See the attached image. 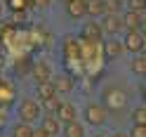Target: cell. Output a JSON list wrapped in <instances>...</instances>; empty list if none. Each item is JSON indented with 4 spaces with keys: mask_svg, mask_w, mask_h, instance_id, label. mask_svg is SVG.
Masks as SVG:
<instances>
[{
    "mask_svg": "<svg viewBox=\"0 0 146 137\" xmlns=\"http://www.w3.org/2000/svg\"><path fill=\"white\" fill-rule=\"evenodd\" d=\"M17 116H19V121H21V123L33 125V123L42 116V106H40L38 99L26 97V99H21V102H19V106H17Z\"/></svg>",
    "mask_w": 146,
    "mask_h": 137,
    "instance_id": "cell-1",
    "label": "cell"
},
{
    "mask_svg": "<svg viewBox=\"0 0 146 137\" xmlns=\"http://www.w3.org/2000/svg\"><path fill=\"white\" fill-rule=\"evenodd\" d=\"M102 104H104L106 111L108 109H123L127 104V97H125L123 90H118V88H106L104 95H102Z\"/></svg>",
    "mask_w": 146,
    "mask_h": 137,
    "instance_id": "cell-2",
    "label": "cell"
},
{
    "mask_svg": "<svg viewBox=\"0 0 146 137\" xmlns=\"http://www.w3.org/2000/svg\"><path fill=\"white\" fill-rule=\"evenodd\" d=\"M108 118V111L104 109V104L99 102H90L85 106V123L87 125H104Z\"/></svg>",
    "mask_w": 146,
    "mask_h": 137,
    "instance_id": "cell-3",
    "label": "cell"
},
{
    "mask_svg": "<svg viewBox=\"0 0 146 137\" xmlns=\"http://www.w3.org/2000/svg\"><path fill=\"white\" fill-rule=\"evenodd\" d=\"M31 76H33V80H35L38 85L52 83V66H50L45 59H38V61L31 64Z\"/></svg>",
    "mask_w": 146,
    "mask_h": 137,
    "instance_id": "cell-4",
    "label": "cell"
},
{
    "mask_svg": "<svg viewBox=\"0 0 146 137\" xmlns=\"http://www.w3.org/2000/svg\"><path fill=\"white\" fill-rule=\"evenodd\" d=\"M99 26H102V33H108V35H115L123 31V19L118 14H104L102 21H99Z\"/></svg>",
    "mask_w": 146,
    "mask_h": 137,
    "instance_id": "cell-5",
    "label": "cell"
},
{
    "mask_svg": "<svg viewBox=\"0 0 146 137\" xmlns=\"http://www.w3.org/2000/svg\"><path fill=\"white\" fill-rule=\"evenodd\" d=\"M102 38H104V33H102V26H99V21H87L85 26H83V40L85 43H102Z\"/></svg>",
    "mask_w": 146,
    "mask_h": 137,
    "instance_id": "cell-6",
    "label": "cell"
},
{
    "mask_svg": "<svg viewBox=\"0 0 146 137\" xmlns=\"http://www.w3.org/2000/svg\"><path fill=\"white\" fill-rule=\"evenodd\" d=\"M54 116L66 125V123H71V121H78V109H76V104H71V102H61Z\"/></svg>",
    "mask_w": 146,
    "mask_h": 137,
    "instance_id": "cell-7",
    "label": "cell"
},
{
    "mask_svg": "<svg viewBox=\"0 0 146 137\" xmlns=\"http://www.w3.org/2000/svg\"><path fill=\"white\" fill-rule=\"evenodd\" d=\"M141 43H144V38H141L139 31H127L125 38H123V47H125L127 52H132V54H139Z\"/></svg>",
    "mask_w": 146,
    "mask_h": 137,
    "instance_id": "cell-8",
    "label": "cell"
},
{
    "mask_svg": "<svg viewBox=\"0 0 146 137\" xmlns=\"http://www.w3.org/2000/svg\"><path fill=\"white\" fill-rule=\"evenodd\" d=\"M40 128H42V130L47 132L50 137H57V135H61L64 123H61L54 114H45V116H42V125H40Z\"/></svg>",
    "mask_w": 146,
    "mask_h": 137,
    "instance_id": "cell-9",
    "label": "cell"
},
{
    "mask_svg": "<svg viewBox=\"0 0 146 137\" xmlns=\"http://www.w3.org/2000/svg\"><path fill=\"white\" fill-rule=\"evenodd\" d=\"M123 52H125V47H123V43H120V40L108 38V40L104 43V59H106V61H113V59H118Z\"/></svg>",
    "mask_w": 146,
    "mask_h": 137,
    "instance_id": "cell-10",
    "label": "cell"
},
{
    "mask_svg": "<svg viewBox=\"0 0 146 137\" xmlns=\"http://www.w3.org/2000/svg\"><path fill=\"white\" fill-rule=\"evenodd\" d=\"M66 14H68V19H73V21L83 19V17L87 14L85 12V0H71V3H66Z\"/></svg>",
    "mask_w": 146,
    "mask_h": 137,
    "instance_id": "cell-11",
    "label": "cell"
},
{
    "mask_svg": "<svg viewBox=\"0 0 146 137\" xmlns=\"http://www.w3.org/2000/svg\"><path fill=\"white\" fill-rule=\"evenodd\" d=\"M123 26H125V31H139V26H141V12L127 10L123 14Z\"/></svg>",
    "mask_w": 146,
    "mask_h": 137,
    "instance_id": "cell-12",
    "label": "cell"
},
{
    "mask_svg": "<svg viewBox=\"0 0 146 137\" xmlns=\"http://www.w3.org/2000/svg\"><path fill=\"white\" fill-rule=\"evenodd\" d=\"M61 135L64 137H85V123L80 121H71L61 128Z\"/></svg>",
    "mask_w": 146,
    "mask_h": 137,
    "instance_id": "cell-13",
    "label": "cell"
},
{
    "mask_svg": "<svg viewBox=\"0 0 146 137\" xmlns=\"http://www.w3.org/2000/svg\"><path fill=\"white\" fill-rule=\"evenodd\" d=\"M85 12L87 17H104L106 14V5H104V0H85Z\"/></svg>",
    "mask_w": 146,
    "mask_h": 137,
    "instance_id": "cell-14",
    "label": "cell"
},
{
    "mask_svg": "<svg viewBox=\"0 0 146 137\" xmlns=\"http://www.w3.org/2000/svg\"><path fill=\"white\" fill-rule=\"evenodd\" d=\"M52 88H54V92H71L73 90V78L71 76H57V78H52Z\"/></svg>",
    "mask_w": 146,
    "mask_h": 137,
    "instance_id": "cell-15",
    "label": "cell"
},
{
    "mask_svg": "<svg viewBox=\"0 0 146 137\" xmlns=\"http://www.w3.org/2000/svg\"><path fill=\"white\" fill-rule=\"evenodd\" d=\"M52 97H57V92H54L52 83H42V85L35 88V99H38L40 104H45V102H47V99H52Z\"/></svg>",
    "mask_w": 146,
    "mask_h": 137,
    "instance_id": "cell-16",
    "label": "cell"
},
{
    "mask_svg": "<svg viewBox=\"0 0 146 137\" xmlns=\"http://www.w3.org/2000/svg\"><path fill=\"white\" fill-rule=\"evenodd\" d=\"M130 71L134 76H144L146 74V57H141V54H134L132 61H130Z\"/></svg>",
    "mask_w": 146,
    "mask_h": 137,
    "instance_id": "cell-17",
    "label": "cell"
},
{
    "mask_svg": "<svg viewBox=\"0 0 146 137\" xmlns=\"http://www.w3.org/2000/svg\"><path fill=\"white\" fill-rule=\"evenodd\" d=\"M10 137H33V128L29 125V123H14L12 125V132H10Z\"/></svg>",
    "mask_w": 146,
    "mask_h": 137,
    "instance_id": "cell-18",
    "label": "cell"
},
{
    "mask_svg": "<svg viewBox=\"0 0 146 137\" xmlns=\"http://www.w3.org/2000/svg\"><path fill=\"white\" fill-rule=\"evenodd\" d=\"M132 125H146V106L132 109Z\"/></svg>",
    "mask_w": 146,
    "mask_h": 137,
    "instance_id": "cell-19",
    "label": "cell"
},
{
    "mask_svg": "<svg viewBox=\"0 0 146 137\" xmlns=\"http://www.w3.org/2000/svg\"><path fill=\"white\" fill-rule=\"evenodd\" d=\"M59 104H61V99H59V95L57 97H52V99H47L45 104H40L42 109H45V114H57V109H59Z\"/></svg>",
    "mask_w": 146,
    "mask_h": 137,
    "instance_id": "cell-20",
    "label": "cell"
},
{
    "mask_svg": "<svg viewBox=\"0 0 146 137\" xmlns=\"http://www.w3.org/2000/svg\"><path fill=\"white\" fill-rule=\"evenodd\" d=\"M104 5H106V14H115V12H120L123 0H104Z\"/></svg>",
    "mask_w": 146,
    "mask_h": 137,
    "instance_id": "cell-21",
    "label": "cell"
},
{
    "mask_svg": "<svg viewBox=\"0 0 146 137\" xmlns=\"http://www.w3.org/2000/svg\"><path fill=\"white\" fill-rule=\"evenodd\" d=\"M146 7V0H127V10H132V12H141Z\"/></svg>",
    "mask_w": 146,
    "mask_h": 137,
    "instance_id": "cell-22",
    "label": "cell"
},
{
    "mask_svg": "<svg viewBox=\"0 0 146 137\" xmlns=\"http://www.w3.org/2000/svg\"><path fill=\"white\" fill-rule=\"evenodd\" d=\"M127 137H146V125H132V130L127 132Z\"/></svg>",
    "mask_w": 146,
    "mask_h": 137,
    "instance_id": "cell-23",
    "label": "cell"
},
{
    "mask_svg": "<svg viewBox=\"0 0 146 137\" xmlns=\"http://www.w3.org/2000/svg\"><path fill=\"white\" fill-rule=\"evenodd\" d=\"M50 3H52V0H31V5H33V7H38V10H47Z\"/></svg>",
    "mask_w": 146,
    "mask_h": 137,
    "instance_id": "cell-24",
    "label": "cell"
},
{
    "mask_svg": "<svg viewBox=\"0 0 146 137\" xmlns=\"http://www.w3.org/2000/svg\"><path fill=\"white\" fill-rule=\"evenodd\" d=\"M33 137H50V135L45 132L42 128H35V130H33Z\"/></svg>",
    "mask_w": 146,
    "mask_h": 137,
    "instance_id": "cell-25",
    "label": "cell"
},
{
    "mask_svg": "<svg viewBox=\"0 0 146 137\" xmlns=\"http://www.w3.org/2000/svg\"><path fill=\"white\" fill-rule=\"evenodd\" d=\"M139 33H141V38L146 40V17L141 19V26H139Z\"/></svg>",
    "mask_w": 146,
    "mask_h": 137,
    "instance_id": "cell-26",
    "label": "cell"
},
{
    "mask_svg": "<svg viewBox=\"0 0 146 137\" xmlns=\"http://www.w3.org/2000/svg\"><path fill=\"white\" fill-rule=\"evenodd\" d=\"M141 102H144V106H146V83L141 85Z\"/></svg>",
    "mask_w": 146,
    "mask_h": 137,
    "instance_id": "cell-27",
    "label": "cell"
},
{
    "mask_svg": "<svg viewBox=\"0 0 146 137\" xmlns=\"http://www.w3.org/2000/svg\"><path fill=\"white\" fill-rule=\"evenodd\" d=\"M139 54H141V57H146V40L141 43V50H139Z\"/></svg>",
    "mask_w": 146,
    "mask_h": 137,
    "instance_id": "cell-28",
    "label": "cell"
},
{
    "mask_svg": "<svg viewBox=\"0 0 146 137\" xmlns=\"http://www.w3.org/2000/svg\"><path fill=\"white\" fill-rule=\"evenodd\" d=\"M111 137H127V132H113Z\"/></svg>",
    "mask_w": 146,
    "mask_h": 137,
    "instance_id": "cell-29",
    "label": "cell"
},
{
    "mask_svg": "<svg viewBox=\"0 0 146 137\" xmlns=\"http://www.w3.org/2000/svg\"><path fill=\"white\" fill-rule=\"evenodd\" d=\"M92 137H108V135H102V132H97V135H92Z\"/></svg>",
    "mask_w": 146,
    "mask_h": 137,
    "instance_id": "cell-30",
    "label": "cell"
},
{
    "mask_svg": "<svg viewBox=\"0 0 146 137\" xmlns=\"http://www.w3.org/2000/svg\"><path fill=\"white\" fill-rule=\"evenodd\" d=\"M0 19H3V3H0Z\"/></svg>",
    "mask_w": 146,
    "mask_h": 137,
    "instance_id": "cell-31",
    "label": "cell"
},
{
    "mask_svg": "<svg viewBox=\"0 0 146 137\" xmlns=\"http://www.w3.org/2000/svg\"><path fill=\"white\" fill-rule=\"evenodd\" d=\"M61 3H64V5H66V3H71V0H61Z\"/></svg>",
    "mask_w": 146,
    "mask_h": 137,
    "instance_id": "cell-32",
    "label": "cell"
},
{
    "mask_svg": "<svg viewBox=\"0 0 146 137\" xmlns=\"http://www.w3.org/2000/svg\"><path fill=\"white\" fill-rule=\"evenodd\" d=\"M144 83H146V74H144Z\"/></svg>",
    "mask_w": 146,
    "mask_h": 137,
    "instance_id": "cell-33",
    "label": "cell"
}]
</instances>
